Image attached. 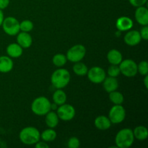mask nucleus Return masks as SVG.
Instances as JSON below:
<instances>
[{
    "instance_id": "f257e3e1",
    "label": "nucleus",
    "mask_w": 148,
    "mask_h": 148,
    "mask_svg": "<svg viewBox=\"0 0 148 148\" xmlns=\"http://www.w3.org/2000/svg\"><path fill=\"white\" fill-rule=\"evenodd\" d=\"M70 78L71 76L69 71L66 69L59 68L52 73L51 82L56 89H62L69 83Z\"/></svg>"
},
{
    "instance_id": "f03ea898",
    "label": "nucleus",
    "mask_w": 148,
    "mask_h": 148,
    "mask_svg": "<svg viewBox=\"0 0 148 148\" xmlns=\"http://www.w3.org/2000/svg\"><path fill=\"white\" fill-rule=\"evenodd\" d=\"M19 138L23 144L33 145L40 141V133L36 127H27L20 131Z\"/></svg>"
},
{
    "instance_id": "7ed1b4c3",
    "label": "nucleus",
    "mask_w": 148,
    "mask_h": 148,
    "mask_svg": "<svg viewBox=\"0 0 148 148\" xmlns=\"http://www.w3.org/2000/svg\"><path fill=\"white\" fill-rule=\"evenodd\" d=\"M134 137L133 131L131 129L124 128L118 132L115 137V143L116 147L129 148L133 145Z\"/></svg>"
},
{
    "instance_id": "20e7f679",
    "label": "nucleus",
    "mask_w": 148,
    "mask_h": 148,
    "mask_svg": "<svg viewBox=\"0 0 148 148\" xmlns=\"http://www.w3.org/2000/svg\"><path fill=\"white\" fill-rule=\"evenodd\" d=\"M51 102L47 98L40 96L36 98L31 104V110L37 116H45L51 111Z\"/></svg>"
},
{
    "instance_id": "39448f33",
    "label": "nucleus",
    "mask_w": 148,
    "mask_h": 148,
    "mask_svg": "<svg viewBox=\"0 0 148 148\" xmlns=\"http://www.w3.org/2000/svg\"><path fill=\"white\" fill-rule=\"evenodd\" d=\"M86 54V49L82 44H77L71 47L66 52V59L68 61L76 63L81 62Z\"/></svg>"
},
{
    "instance_id": "423d86ee",
    "label": "nucleus",
    "mask_w": 148,
    "mask_h": 148,
    "mask_svg": "<svg viewBox=\"0 0 148 148\" xmlns=\"http://www.w3.org/2000/svg\"><path fill=\"white\" fill-rule=\"evenodd\" d=\"M2 28L8 36H14L18 34L20 30V22L14 17H7L3 20Z\"/></svg>"
},
{
    "instance_id": "0eeeda50",
    "label": "nucleus",
    "mask_w": 148,
    "mask_h": 148,
    "mask_svg": "<svg viewBox=\"0 0 148 148\" xmlns=\"http://www.w3.org/2000/svg\"><path fill=\"white\" fill-rule=\"evenodd\" d=\"M119 66L121 74L127 77H132L138 73L137 63L132 59L122 60Z\"/></svg>"
},
{
    "instance_id": "6e6552de",
    "label": "nucleus",
    "mask_w": 148,
    "mask_h": 148,
    "mask_svg": "<svg viewBox=\"0 0 148 148\" xmlns=\"http://www.w3.org/2000/svg\"><path fill=\"white\" fill-rule=\"evenodd\" d=\"M56 110H57L56 114L59 119H62V121H69L73 119L76 114L74 106L70 104H66V103L59 106Z\"/></svg>"
},
{
    "instance_id": "1a4fd4ad",
    "label": "nucleus",
    "mask_w": 148,
    "mask_h": 148,
    "mask_svg": "<svg viewBox=\"0 0 148 148\" xmlns=\"http://www.w3.org/2000/svg\"><path fill=\"white\" fill-rule=\"evenodd\" d=\"M126 117V111L121 105H114L108 114V118L112 124H117L122 122Z\"/></svg>"
},
{
    "instance_id": "9d476101",
    "label": "nucleus",
    "mask_w": 148,
    "mask_h": 148,
    "mask_svg": "<svg viewBox=\"0 0 148 148\" xmlns=\"http://www.w3.org/2000/svg\"><path fill=\"white\" fill-rule=\"evenodd\" d=\"M88 78L91 82L95 84L102 83L103 81L106 77V73L105 70L100 66H93L88 69Z\"/></svg>"
},
{
    "instance_id": "9b49d317",
    "label": "nucleus",
    "mask_w": 148,
    "mask_h": 148,
    "mask_svg": "<svg viewBox=\"0 0 148 148\" xmlns=\"http://www.w3.org/2000/svg\"><path fill=\"white\" fill-rule=\"evenodd\" d=\"M124 40L126 44L128 46H134L138 45L141 42L142 38L139 31L130 30L124 36Z\"/></svg>"
},
{
    "instance_id": "f8f14e48",
    "label": "nucleus",
    "mask_w": 148,
    "mask_h": 148,
    "mask_svg": "<svg viewBox=\"0 0 148 148\" xmlns=\"http://www.w3.org/2000/svg\"><path fill=\"white\" fill-rule=\"evenodd\" d=\"M133 25H134V23L132 20L126 16L120 17L119 18L117 19L116 22V27L120 32L128 31L132 28Z\"/></svg>"
},
{
    "instance_id": "ddd939ff",
    "label": "nucleus",
    "mask_w": 148,
    "mask_h": 148,
    "mask_svg": "<svg viewBox=\"0 0 148 148\" xmlns=\"http://www.w3.org/2000/svg\"><path fill=\"white\" fill-rule=\"evenodd\" d=\"M135 19L137 23L141 25H148V10L147 7L142 6L137 7L134 13Z\"/></svg>"
},
{
    "instance_id": "4468645a",
    "label": "nucleus",
    "mask_w": 148,
    "mask_h": 148,
    "mask_svg": "<svg viewBox=\"0 0 148 148\" xmlns=\"http://www.w3.org/2000/svg\"><path fill=\"white\" fill-rule=\"evenodd\" d=\"M17 42L23 49H28L33 43V38L27 32L20 31L17 36Z\"/></svg>"
},
{
    "instance_id": "2eb2a0df",
    "label": "nucleus",
    "mask_w": 148,
    "mask_h": 148,
    "mask_svg": "<svg viewBox=\"0 0 148 148\" xmlns=\"http://www.w3.org/2000/svg\"><path fill=\"white\" fill-rule=\"evenodd\" d=\"M111 121H110L109 118L106 116H98L96 117L94 121V125L98 130L101 131H105L108 130L111 127Z\"/></svg>"
},
{
    "instance_id": "dca6fc26",
    "label": "nucleus",
    "mask_w": 148,
    "mask_h": 148,
    "mask_svg": "<svg viewBox=\"0 0 148 148\" xmlns=\"http://www.w3.org/2000/svg\"><path fill=\"white\" fill-rule=\"evenodd\" d=\"M14 66L12 59L9 56H0V72L8 73Z\"/></svg>"
},
{
    "instance_id": "f3484780",
    "label": "nucleus",
    "mask_w": 148,
    "mask_h": 148,
    "mask_svg": "<svg viewBox=\"0 0 148 148\" xmlns=\"http://www.w3.org/2000/svg\"><path fill=\"white\" fill-rule=\"evenodd\" d=\"M103 86L106 92H111L114 90H116L119 88V82L116 77H106L105 79L103 81Z\"/></svg>"
},
{
    "instance_id": "a211bd4d",
    "label": "nucleus",
    "mask_w": 148,
    "mask_h": 148,
    "mask_svg": "<svg viewBox=\"0 0 148 148\" xmlns=\"http://www.w3.org/2000/svg\"><path fill=\"white\" fill-rule=\"evenodd\" d=\"M6 51L10 57L19 58L23 54V49L17 43H12L7 46Z\"/></svg>"
},
{
    "instance_id": "6ab92c4d",
    "label": "nucleus",
    "mask_w": 148,
    "mask_h": 148,
    "mask_svg": "<svg viewBox=\"0 0 148 148\" xmlns=\"http://www.w3.org/2000/svg\"><path fill=\"white\" fill-rule=\"evenodd\" d=\"M107 59L111 64L119 65L123 60V56L119 51L117 49H111L108 52Z\"/></svg>"
},
{
    "instance_id": "aec40b11",
    "label": "nucleus",
    "mask_w": 148,
    "mask_h": 148,
    "mask_svg": "<svg viewBox=\"0 0 148 148\" xmlns=\"http://www.w3.org/2000/svg\"><path fill=\"white\" fill-rule=\"evenodd\" d=\"M46 118H45V122L46 125L49 128L53 129L58 125L59 121V118L57 114L54 111H49L46 114Z\"/></svg>"
},
{
    "instance_id": "412c9836",
    "label": "nucleus",
    "mask_w": 148,
    "mask_h": 148,
    "mask_svg": "<svg viewBox=\"0 0 148 148\" xmlns=\"http://www.w3.org/2000/svg\"><path fill=\"white\" fill-rule=\"evenodd\" d=\"M133 131V134H134V139L143 141L146 140L148 137V130L144 126H138L135 127Z\"/></svg>"
},
{
    "instance_id": "4be33fe9",
    "label": "nucleus",
    "mask_w": 148,
    "mask_h": 148,
    "mask_svg": "<svg viewBox=\"0 0 148 148\" xmlns=\"http://www.w3.org/2000/svg\"><path fill=\"white\" fill-rule=\"evenodd\" d=\"M67 99L66 94L62 89H57L53 94V101L57 106L65 103Z\"/></svg>"
},
{
    "instance_id": "5701e85b",
    "label": "nucleus",
    "mask_w": 148,
    "mask_h": 148,
    "mask_svg": "<svg viewBox=\"0 0 148 148\" xmlns=\"http://www.w3.org/2000/svg\"><path fill=\"white\" fill-rule=\"evenodd\" d=\"M88 68L86 64L81 62H78L75 63L73 66V72L75 75L78 76H85L88 73Z\"/></svg>"
},
{
    "instance_id": "b1692460",
    "label": "nucleus",
    "mask_w": 148,
    "mask_h": 148,
    "mask_svg": "<svg viewBox=\"0 0 148 148\" xmlns=\"http://www.w3.org/2000/svg\"><path fill=\"white\" fill-rule=\"evenodd\" d=\"M109 100L114 105H121L124 103V98L121 92L114 90L109 92Z\"/></svg>"
},
{
    "instance_id": "393cba45",
    "label": "nucleus",
    "mask_w": 148,
    "mask_h": 148,
    "mask_svg": "<svg viewBox=\"0 0 148 148\" xmlns=\"http://www.w3.org/2000/svg\"><path fill=\"white\" fill-rule=\"evenodd\" d=\"M56 132L51 128H49L40 134V139L43 140L46 143L48 142H52L56 138Z\"/></svg>"
},
{
    "instance_id": "a878e982",
    "label": "nucleus",
    "mask_w": 148,
    "mask_h": 148,
    "mask_svg": "<svg viewBox=\"0 0 148 148\" xmlns=\"http://www.w3.org/2000/svg\"><path fill=\"white\" fill-rule=\"evenodd\" d=\"M67 62L66 56L63 53H56L52 59V62L57 67H62Z\"/></svg>"
},
{
    "instance_id": "bb28decb",
    "label": "nucleus",
    "mask_w": 148,
    "mask_h": 148,
    "mask_svg": "<svg viewBox=\"0 0 148 148\" xmlns=\"http://www.w3.org/2000/svg\"><path fill=\"white\" fill-rule=\"evenodd\" d=\"M33 29V23L29 20H25L20 23V30L23 32H29L31 31Z\"/></svg>"
},
{
    "instance_id": "cd10ccee",
    "label": "nucleus",
    "mask_w": 148,
    "mask_h": 148,
    "mask_svg": "<svg viewBox=\"0 0 148 148\" xmlns=\"http://www.w3.org/2000/svg\"><path fill=\"white\" fill-rule=\"evenodd\" d=\"M137 72L143 76L148 75V64L147 61H142L139 64H137Z\"/></svg>"
},
{
    "instance_id": "c85d7f7f",
    "label": "nucleus",
    "mask_w": 148,
    "mask_h": 148,
    "mask_svg": "<svg viewBox=\"0 0 148 148\" xmlns=\"http://www.w3.org/2000/svg\"><path fill=\"white\" fill-rule=\"evenodd\" d=\"M121 74L119 65L111 64L108 69V75L109 77H116Z\"/></svg>"
},
{
    "instance_id": "c756f323",
    "label": "nucleus",
    "mask_w": 148,
    "mask_h": 148,
    "mask_svg": "<svg viewBox=\"0 0 148 148\" xmlns=\"http://www.w3.org/2000/svg\"><path fill=\"white\" fill-rule=\"evenodd\" d=\"M80 145L79 140L76 137H72L68 140L67 146L69 148H78Z\"/></svg>"
},
{
    "instance_id": "7c9ffc66",
    "label": "nucleus",
    "mask_w": 148,
    "mask_h": 148,
    "mask_svg": "<svg viewBox=\"0 0 148 148\" xmlns=\"http://www.w3.org/2000/svg\"><path fill=\"white\" fill-rule=\"evenodd\" d=\"M147 0H129V2L131 5L134 7H139L144 6L147 3Z\"/></svg>"
},
{
    "instance_id": "2f4dec72",
    "label": "nucleus",
    "mask_w": 148,
    "mask_h": 148,
    "mask_svg": "<svg viewBox=\"0 0 148 148\" xmlns=\"http://www.w3.org/2000/svg\"><path fill=\"white\" fill-rule=\"evenodd\" d=\"M140 36H141L142 39L145 40H147L148 39V26L144 25L142 29L140 30Z\"/></svg>"
},
{
    "instance_id": "473e14b6",
    "label": "nucleus",
    "mask_w": 148,
    "mask_h": 148,
    "mask_svg": "<svg viewBox=\"0 0 148 148\" xmlns=\"http://www.w3.org/2000/svg\"><path fill=\"white\" fill-rule=\"evenodd\" d=\"M10 0H0V10H4L10 4Z\"/></svg>"
},
{
    "instance_id": "72a5a7b5",
    "label": "nucleus",
    "mask_w": 148,
    "mask_h": 148,
    "mask_svg": "<svg viewBox=\"0 0 148 148\" xmlns=\"http://www.w3.org/2000/svg\"><path fill=\"white\" fill-rule=\"evenodd\" d=\"M36 148H49V145L46 142H40L38 141L36 144H35Z\"/></svg>"
},
{
    "instance_id": "f704fd0d",
    "label": "nucleus",
    "mask_w": 148,
    "mask_h": 148,
    "mask_svg": "<svg viewBox=\"0 0 148 148\" xmlns=\"http://www.w3.org/2000/svg\"><path fill=\"white\" fill-rule=\"evenodd\" d=\"M4 13H3L2 10H0V27L1 26L3 23V20H4Z\"/></svg>"
},
{
    "instance_id": "c9c22d12",
    "label": "nucleus",
    "mask_w": 148,
    "mask_h": 148,
    "mask_svg": "<svg viewBox=\"0 0 148 148\" xmlns=\"http://www.w3.org/2000/svg\"><path fill=\"white\" fill-rule=\"evenodd\" d=\"M144 85L146 89H148V75H145L144 78Z\"/></svg>"
}]
</instances>
